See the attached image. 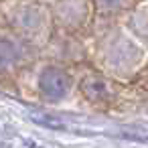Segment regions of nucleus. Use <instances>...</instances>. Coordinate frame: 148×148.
I'll list each match as a JSON object with an SVG mask.
<instances>
[{
	"label": "nucleus",
	"mask_w": 148,
	"mask_h": 148,
	"mask_svg": "<svg viewBox=\"0 0 148 148\" xmlns=\"http://www.w3.org/2000/svg\"><path fill=\"white\" fill-rule=\"evenodd\" d=\"M63 87H65V85L61 83V75H59V73H55V71L45 73V77H43V89H45L47 93L57 95V93L63 91Z\"/></svg>",
	"instance_id": "f257e3e1"
}]
</instances>
